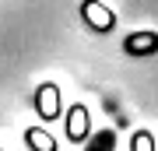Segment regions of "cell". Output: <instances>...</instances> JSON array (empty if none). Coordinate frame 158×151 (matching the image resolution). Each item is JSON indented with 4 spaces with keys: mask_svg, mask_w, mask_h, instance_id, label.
<instances>
[{
    "mask_svg": "<svg viewBox=\"0 0 158 151\" xmlns=\"http://www.w3.org/2000/svg\"><path fill=\"white\" fill-rule=\"evenodd\" d=\"M81 11L88 14V21L95 25V28H113V14H109L102 4H95V0H85V7H81Z\"/></svg>",
    "mask_w": 158,
    "mask_h": 151,
    "instance_id": "3",
    "label": "cell"
},
{
    "mask_svg": "<svg viewBox=\"0 0 158 151\" xmlns=\"http://www.w3.org/2000/svg\"><path fill=\"white\" fill-rule=\"evenodd\" d=\"M155 46H158V35H151V32H148V35H130V39H127V49L130 53H151Z\"/></svg>",
    "mask_w": 158,
    "mask_h": 151,
    "instance_id": "6",
    "label": "cell"
},
{
    "mask_svg": "<svg viewBox=\"0 0 158 151\" xmlns=\"http://www.w3.org/2000/svg\"><path fill=\"white\" fill-rule=\"evenodd\" d=\"M25 144H28L32 151H56L53 137L46 134V130H39V127H28V130H25Z\"/></svg>",
    "mask_w": 158,
    "mask_h": 151,
    "instance_id": "4",
    "label": "cell"
},
{
    "mask_svg": "<svg viewBox=\"0 0 158 151\" xmlns=\"http://www.w3.org/2000/svg\"><path fill=\"white\" fill-rule=\"evenodd\" d=\"M35 109H39V116H46V120H53L60 112V91H56V84H42V88L35 91Z\"/></svg>",
    "mask_w": 158,
    "mask_h": 151,
    "instance_id": "1",
    "label": "cell"
},
{
    "mask_svg": "<svg viewBox=\"0 0 158 151\" xmlns=\"http://www.w3.org/2000/svg\"><path fill=\"white\" fill-rule=\"evenodd\" d=\"M67 134H70V141L88 137V112H85V106H74V109H70V116H67Z\"/></svg>",
    "mask_w": 158,
    "mask_h": 151,
    "instance_id": "2",
    "label": "cell"
},
{
    "mask_svg": "<svg viewBox=\"0 0 158 151\" xmlns=\"http://www.w3.org/2000/svg\"><path fill=\"white\" fill-rule=\"evenodd\" d=\"M134 151H151V137H148V134H137V141H134Z\"/></svg>",
    "mask_w": 158,
    "mask_h": 151,
    "instance_id": "7",
    "label": "cell"
},
{
    "mask_svg": "<svg viewBox=\"0 0 158 151\" xmlns=\"http://www.w3.org/2000/svg\"><path fill=\"white\" fill-rule=\"evenodd\" d=\"M85 151H116V130H109V127H106V130H98V134L88 141V148H85Z\"/></svg>",
    "mask_w": 158,
    "mask_h": 151,
    "instance_id": "5",
    "label": "cell"
}]
</instances>
